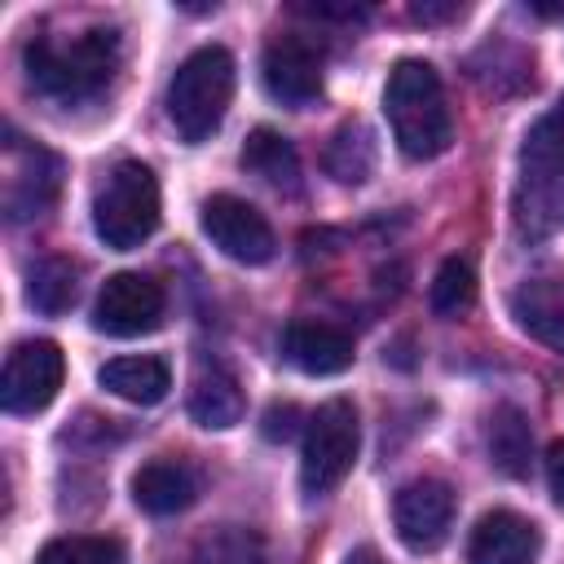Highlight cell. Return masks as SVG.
Segmentation results:
<instances>
[{"instance_id": "1", "label": "cell", "mask_w": 564, "mask_h": 564, "mask_svg": "<svg viewBox=\"0 0 564 564\" xmlns=\"http://www.w3.org/2000/svg\"><path fill=\"white\" fill-rule=\"evenodd\" d=\"M22 57L35 93L57 101H79L110 84L119 66V31L88 26L75 35H35Z\"/></svg>"}, {"instance_id": "2", "label": "cell", "mask_w": 564, "mask_h": 564, "mask_svg": "<svg viewBox=\"0 0 564 564\" xmlns=\"http://www.w3.org/2000/svg\"><path fill=\"white\" fill-rule=\"evenodd\" d=\"M383 115L392 123V141L405 159H436L454 141V115L445 106V88L432 62L401 57L383 84Z\"/></svg>"}, {"instance_id": "3", "label": "cell", "mask_w": 564, "mask_h": 564, "mask_svg": "<svg viewBox=\"0 0 564 564\" xmlns=\"http://www.w3.org/2000/svg\"><path fill=\"white\" fill-rule=\"evenodd\" d=\"M234 101V57L220 44L194 48L167 84V119L181 141H203L220 128Z\"/></svg>"}, {"instance_id": "4", "label": "cell", "mask_w": 564, "mask_h": 564, "mask_svg": "<svg viewBox=\"0 0 564 564\" xmlns=\"http://www.w3.org/2000/svg\"><path fill=\"white\" fill-rule=\"evenodd\" d=\"M93 229L115 251H132L159 229V181L145 163L123 159L110 167L93 198Z\"/></svg>"}, {"instance_id": "5", "label": "cell", "mask_w": 564, "mask_h": 564, "mask_svg": "<svg viewBox=\"0 0 564 564\" xmlns=\"http://www.w3.org/2000/svg\"><path fill=\"white\" fill-rule=\"evenodd\" d=\"M361 449V427H357V405L348 397H335L317 405V414L304 427V449H300V485L304 494L322 498L344 485Z\"/></svg>"}, {"instance_id": "6", "label": "cell", "mask_w": 564, "mask_h": 564, "mask_svg": "<svg viewBox=\"0 0 564 564\" xmlns=\"http://www.w3.org/2000/svg\"><path fill=\"white\" fill-rule=\"evenodd\" d=\"M62 375H66V357L53 339H22L4 357L0 405L9 414H35L57 397Z\"/></svg>"}, {"instance_id": "7", "label": "cell", "mask_w": 564, "mask_h": 564, "mask_svg": "<svg viewBox=\"0 0 564 564\" xmlns=\"http://www.w3.org/2000/svg\"><path fill=\"white\" fill-rule=\"evenodd\" d=\"M198 220H203V234L212 238V247H220V256H229L238 264H264L278 251V238H273L264 212L238 194H212L203 203Z\"/></svg>"}, {"instance_id": "8", "label": "cell", "mask_w": 564, "mask_h": 564, "mask_svg": "<svg viewBox=\"0 0 564 564\" xmlns=\"http://www.w3.org/2000/svg\"><path fill=\"white\" fill-rule=\"evenodd\" d=\"M163 286L145 273H115L101 282L97 304H93V326L115 339L150 335L163 322Z\"/></svg>"}, {"instance_id": "9", "label": "cell", "mask_w": 564, "mask_h": 564, "mask_svg": "<svg viewBox=\"0 0 564 564\" xmlns=\"http://www.w3.org/2000/svg\"><path fill=\"white\" fill-rule=\"evenodd\" d=\"M449 520H454V489L436 476H419L410 485L397 489L392 498V524L397 538L414 551L427 555L449 538Z\"/></svg>"}, {"instance_id": "10", "label": "cell", "mask_w": 564, "mask_h": 564, "mask_svg": "<svg viewBox=\"0 0 564 564\" xmlns=\"http://www.w3.org/2000/svg\"><path fill=\"white\" fill-rule=\"evenodd\" d=\"M260 75L269 97L286 106H308L322 93V48L308 35H273L264 44Z\"/></svg>"}, {"instance_id": "11", "label": "cell", "mask_w": 564, "mask_h": 564, "mask_svg": "<svg viewBox=\"0 0 564 564\" xmlns=\"http://www.w3.org/2000/svg\"><path fill=\"white\" fill-rule=\"evenodd\" d=\"M9 154H13V176H9V194H4L9 220L44 216L62 189V159L48 154L44 145H22L18 137L9 141Z\"/></svg>"}, {"instance_id": "12", "label": "cell", "mask_w": 564, "mask_h": 564, "mask_svg": "<svg viewBox=\"0 0 564 564\" xmlns=\"http://www.w3.org/2000/svg\"><path fill=\"white\" fill-rule=\"evenodd\" d=\"M282 352L304 375H344L352 366V335H344L335 322L295 317L282 330Z\"/></svg>"}, {"instance_id": "13", "label": "cell", "mask_w": 564, "mask_h": 564, "mask_svg": "<svg viewBox=\"0 0 564 564\" xmlns=\"http://www.w3.org/2000/svg\"><path fill=\"white\" fill-rule=\"evenodd\" d=\"M542 546V533L520 511H489L476 520L467 560L471 564H533Z\"/></svg>"}, {"instance_id": "14", "label": "cell", "mask_w": 564, "mask_h": 564, "mask_svg": "<svg viewBox=\"0 0 564 564\" xmlns=\"http://www.w3.org/2000/svg\"><path fill=\"white\" fill-rule=\"evenodd\" d=\"M511 317L538 344L564 352V278H529L511 291Z\"/></svg>"}, {"instance_id": "15", "label": "cell", "mask_w": 564, "mask_h": 564, "mask_svg": "<svg viewBox=\"0 0 564 564\" xmlns=\"http://www.w3.org/2000/svg\"><path fill=\"white\" fill-rule=\"evenodd\" d=\"M132 498L150 516H176L198 498V476L176 458H154L132 476Z\"/></svg>"}, {"instance_id": "16", "label": "cell", "mask_w": 564, "mask_h": 564, "mask_svg": "<svg viewBox=\"0 0 564 564\" xmlns=\"http://www.w3.org/2000/svg\"><path fill=\"white\" fill-rule=\"evenodd\" d=\"M97 383H101L106 392H115L119 401L154 405V401L167 397L172 370H167L159 357H110V361L97 370Z\"/></svg>"}, {"instance_id": "17", "label": "cell", "mask_w": 564, "mask_h": 564, "mask_svg": "<svg viewBox=\"0 0 564 564\" xmlns=\"http://www.w3.org/2000/svg\"><path fill=\"white\" fill-rule=\"evenodd\" d=\"M485 445H489V463L502 476H529V458H533V427L524 419V410L516 405H494L489 423H485Z\"/></svg>"}, {"instance_id": "18", "label": "cell", "mask_w": 564, "mask_h": 564, "mask_svg": "<svg viewBox=\"0 0 564 564\" xmlns=\"http://www.w3.org/2000/svg\"><path fill=\"white\" fill-rule=\"evenodd\" d=\"M511 225L520 242H542L555 229H564V185H538V181H516L511 198Z\"/></svg>"}, {"instance_id": "19", "label": "cell", "mask_w": 564, "mask_h": 564, "mask_svg": "<svg viewBox=\"0 0 564 564\" xmlns=\"http://www.w3.org/2000/svg\"><path fill=\"white\" fill-rule=\"evenodd\" d=\"M375 159H379V145H375V132L361 123V119H348L330 132L326 150H322V167L339 181V185H361L370 172H375Z\"/></svg>"}, {"instance_id": "20", "label": "cell", "mask_w": 564, "mask_h": 564, "mask_svg": "<svg viewBox=\"0 0 564 564\" xmlns=\"http://www.w3.org/2000/svg\"><path fill=\"white\" fill-rule=\"evenodd\" d=\"M238 163H242L251 176H260V181H269V185H278V189H295V185H300V154H295V145H291L282 132H273V128H256V132L247 137Z\"/></svg>"}, {"instance_id": "21", "label": "cell", "mask_w": 564, "mask_h": 564, "mask_svg": "<svg viewBox=\"0 0 564 564\" xmlns=\"http://www.w3.org/2000/svg\"><path fill=\"white\" fill-rule=\"evenodd\" d=\"M189 419L198 427H212V432H225L242 419V392H238V379L225 375V370H203L189 388Z\"/></svg>"}, {"instance_id": "22", "label": "cell", "mask_w": 564, "mask_h": 564, "mask_svg": "<svg viewBox=\"0 0 564 564\" xmlns=\"http://www.w3.org/2000/svg\"><path fill=\"white\" fill-rule=\"evenodd\" d=\"M520 181H538V185H564V123L551 115H542L520 145Z\"/></svg>"}, {"instance_id": "23", "label": "cell", "mask_w": 564, "mask_h": 564, "mask_svg": "<svg viewBox=\"0 0 564 564\" xmlns=\"http://www.w3.org/2000/svg\"><path fill=\"white\" fill-rule=\"evenodd\" d=\"M79 269L66 260V256H48L40 260L31 273H26V304L40 308V313H62L75 304V291H79Z\"/></svg>"}, {"instance_id": "24", "label": "cell", "mask_w": 564, "mask_h": 564, "mask_svg": "<svg viewBox=\"0 0 564 564\" xmlns=\"http://www.w3.org/2000/svg\"><path fill=\"white\" fill-rule=\"evenodd\" d=\"M427 300H432V313H441V317H458V313H467L471 300H476V273H471V260H467V256H449V260H441Z\"/></svg>"}, {"instance_id": "25", "label": "cell", "mask_w": 564, "mask_h": 564, "mask_svg": "<svg viewBox=\"0 0 564 564\" xmlns=\"http://www.w3.org/2000/svg\"><path fill=\"white\" fill-rule=\"evenodd\" d=\"M189 564H264V542L251 529H220L212 538H203L189 555Z\"/></svg>"}, {"instance_id": "26", "label": "cell", "mask_w": 564, "mask_h": 564, "mask_svg": "<svg viewBox=\"0 0 564 564\" xmlns=\"http://www.w3.org/2000/svg\"><path fill=\"white\" fill-rule=\"evenodd\" d=\"M35 564H123V542L119 538H88V533H75V538H53Z\"/></svg>"}, {"instance_id": "27", "label": "cell", "mask_w": 564, "mask_h": 564, "mask_svg": "<svg viewBox=\"0 0 564 564\" xmlns=\"http://www.w3.org/2000/svg\"><path fill=\"white\" fill-rule=\"evenodd\" d=\"M304 13L313 18H335V22H361L370 9L366 4H326V0H313V4H300Z\"/></svg>"}, {"instance_id": "28", "label": "cell", "mask_w": 564, "mask_h": 564, "mask_svg": "<svg viewBox=\"0 0 564 564\" xmlns=\"http://www.w3.org/2000/svg\"><path fill=\"white\" fill-rule=\"evenodd\" d=\"M295 432V405H269L264 414V436L269 441H286Z\"/></svg>"}, {"instance_id": "29", "label": "cell", "mask_w": 564, "mask_h": 564, "mask_svg": "<svg viewBox=\"0 0 564 564\" xmlns=\"http://www.w3.org/2000/svg\"><path fill=\"white\" fill-rule=\"evenodd\" d=\"M546 485H551V498L564 507V441L546 449Z\"/></svg>"}, {"instance_id": "30", "label": "cell", "mask_w": 564, "mask_h": 564, "mask_svg": "<svg viewBox=\"0 0 564 564\" xmlns=\"http://www.w3.org/2000/svg\"><path fill=\"white\" fill-rule=\"evenodd\" d=\"M458 13H463V4H454V0L449 4H427V0L423 4H410V18L414 22H445V18H458Z\"/></svg>"}, {"instance_id": "31", "label": "cell", "mask_w": 564, "mask_h": 564, "mask_svg": "<svg viewBox=\"0 0 564 564\" xmlns=\"http://www.w3.org/2000/svg\"><path fill=\"white\" fill-rule=\"evenodd\" d=\"M344 564H379V551H375V546H357Z\"/></svg>"}, {"instance_id": "32", "label": "cell", "mask_w": 564, "mask_h": 564, "mask_svg": "<svg viewBox=\"0 0 564 564\" xmlns=\"http://www.w3.org/2000/svg\"><path fill=\"white\" fill-rule=\"evenodd\" d=\"M555 119L564 123V93H560V101H555Z\"/></svg>"}]
</instances>
